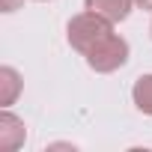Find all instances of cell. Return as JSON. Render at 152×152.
Instances as JSON below:
<instances>
[{
	"mask_svg": "<svg viewBox=\"0 0 152 152\" xmlns=\"http://www.w3.org/2000/svg\"><path fill=\"white\" fill-rule=\"evenodd\" d=\"M131 99L137 104L140 113H149L152 116V75H140L131 87Z\"/></svg>",
	"mask_w": 152,
	"mask_h": 152,
	"instance_id": "8992f818",
	"label": "cell"
},
{
	"mask_svg": "<svg viewBox=\"0 0 152 152\" xmlns=\"http://www.w3.org/2000/svg\"><path fill=\"white\" fill-rule=\"evenodd\" d=\"M84 57H87V66H90L93 72L110 75V72H116V69H122V66L128 63V42H125L122 36L110 33V36H104L99 45H93Z\"/></svg>",
	"mask_w": 152,
	"mask_h": 152,
	"instance_id": "7a4b0ae2",
	"label": "cell"
},
{
	"mask_svg": "<svg viewBox=\"0 0 152 152\" xmlns=\"http://www.w3.org/2000/svg\"><path fill=\"white\" fill-rule=\"evenodd\" d=\"M21 3H24V0H3V6H0V9H3V12H15Z\"/></svg>",
	"mask_w": 152,
	"mask_h": 152,
	"instance_id": "52a82bcc",
	"label": "cell"
},
{
	"mask_svg": "<svg viewBox=\"0 0 152 152\" xmlns=\"http://www.w3.org/2000/svg\"><path fill=\"white\" fill-rule=\"evenodd\" d=\"M134 6H140V9H152V0H134Z\"/></svg>",
	"mask_w": 152,
	"mask_h": 152,
	"instance_id": "ba28073f",
	"label": "cell"
},
{
	"mask_svg": "<svg viewBox=\"0 0 152 152\" xmlns=\"http://www.w3.org/2000/svg\"><path fill=\"white\" fill-rule=\"evenodd\" d=\"M36 3H48V0H36Z\"/></svg>",
	"mask_w": 152,
	"mask_h": 152,
	"instance_id": "9c48e42d",
	"label": "cell"
},
{
	"mask_svg": "<svg viewBox=\"0 0 152 152\" xmlns=\"http://www.w3.org/2000/svg\"><path fill=\"white\" fill-rule=\"evenodd\" d=\"M21 90H24L21 75L12 66H3V69H0V104H3V107L15 104V99L21 96Z\"/></svg>",
	"mask_w": 152,
	"mask_h": 152,
	"instance_id": "5b68a950",
	"label": "cell"
},
{
	"mask_svg": "<svg viewBox=\"0 0 152 152\" xmlns=\"http://www.w3.org/2000/svg\"><path fill=\"white\" fill-rule=\"evenodd\" d=\"M27 140V128H24V119H18L15 113L3 110L0 113V149L3 152H15L21 149Z\"/></svg>",
	"mask_w": 152,
	"mask_h": 152,
	"instance_id": "3957f363",
	"label": "cell"
},
{
	"mask_svg": "<svg viewBox=\"0 0 152 152\" xmlns=\"http://www.w3.org/2000/svg\"><path fill=\"white\" fill-rule=\"evenodd\" d=\"M131 6H134V0H84V9L107 18L110 24H119L131 15Z\"/></svg>",
	"mask_w": 152,
	"mask_h": 152,
	"instance_id": "277c9868",
	"label": "cell"
},
{
	"mask_svg": "<svg viewBox=\"0 0 152 152\" xmlns=\"http://www.w3.org/2000/svg\"><path fill=\"white\" fill-rule=\"evenodd\" d=\"M113 33V24L107 21V18H102V15H96V12H81V15H75L72 21H69V27H66V39H69V45L78 51V54H87L93 45H99L104 36H110Z\"/></svg>",
	"mask_w": 152,
	"mask_h": 152,
	"instance_id": "6da1fadb",
	"label": "cell"
}]
</instances>
